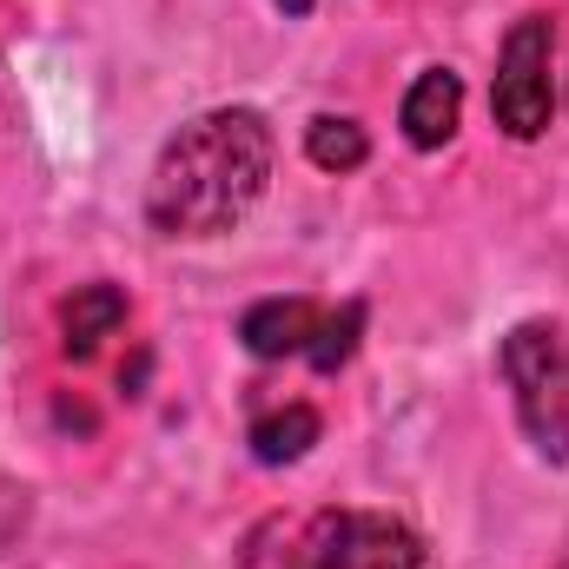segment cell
I'll return each mask as SVG.
<instances>
[{
    "mask_svg": "<svg viewBox=\"0 0 569 569\" xmlns=\"http://www.w3.org/2000/svg\"><path fill=\"white\" fill-rule=\"evenodd\" d=\"M272 179V127L252 107H212L186 120L152 179H146V219L166 239H219L232 232Z\"/></svg>",
    "mask_w": 569,
    "mask_h": 569,
    "instance_id": "6da1fadb",
    "label": "cell"
},
{
    "mask_svg": "<svg viewBox=\"0 0 569 569\" xmlns=\"http://www.w3.org/2000/svg\"><path fill=\"white\" fill-rule=\"evenodd\" d=\"M239 569H425V543L385 510H284L246 537Z\"/></svg>",
    "mask_w": 569,
    "mask_h": 569,
    "instance_id": "7a4b0ae2",
    "label": "cell"
},
{
    "mask_svg": "<svg viewBox=\"0 0 569 569\" xmlns=\"http://www.w3.org/2000/svg\"><path fill=\"white\" fill-rule=\"evenodd\" d=\"M503 378L517 398V425L543 457H569V331L563 325H517L503 338Z\"/></svg>",
    "mask_w": 569,
    "mask_h": 569,
    "instance_id": "3957f363",
    "label": "cell"
},
{
    "mask_svg": "<svg viewBox=\"0 0 569 569\" xmlns=\"http://www.w3.org/2000/svg\"><path fill=\"white\" fill-rule=\"evenodd\" d=\"M550 53H557V27L543 13L517 20L503 33V53H497V87H490V113L510 140H543L550 133V107H557V87H550Z\"/></svg>",
    "mask_w": 569,
    "mask_h": 569,
    "instance_id": "277c9868",
    "label": "cell"
},
{
    "mask_svg": "<svg viewBox=\"0 0 569 569\" xmlns=\"http://www.w3.org/2000/svg\"><path fill=\"white\" fill-rule=\"evenodd\" d=\"M318 318H325V311H318L311 298H266V305H252V311L239 318V338H246L252 358H298V351H311Z\"/></svg>",
    "mask_w": 569,
    "mask_h": 569,
    "instance_id": "5b68a950",
    "label": "cell"
},
{
    "mask_svg": "<svg viewBox=\"0 0 569 569\" xmlns=\"http://www.w3.org/2000/svg\"><path fill=\"white\" fill-rule=\"evenodd\" d=\"M405 140L418 146V152H437V146L457 133V120H463V80L450 73V67H430L411 80V93H405Z\"/></svg>",
    "mask_w": 569,
    "mask_h": 569,
    "instance_id": "8992f818",
    "label": "cell"
},
{
    "mask_svg": "<svg viewBox=\"0 0 569 569\" xmlns=\"http://www.w3.org/2000/svg\"><path fill=\"white\" fill-rule=\"evenodd\" d=\"M127 325V291L120 284H80L67 305H60V331H67V351L87 358L100 338H113Z\"/></svg>",
    "mask_w": 569,
    "mask_h": 569,
    "instance_id": "52a82bcc",
    "label": "cell"
},
{
    "mask_svg": "<svg viewBox=\"0 0 569 569\" xmlns=\"http://www.w3.org/2000/svg\"><path fill=\"white\" fill-rule=\"evenodd\" d=\"M252 457L259 463H298L311 443H318V411L311 405H279V411H266L259 425H252Z\"/></svg>",
    "mask_w": 569,
    "mask_h": 569,
    "instance_id": "ba28073f",
    "label": "cell"
},
{
    "mask_svg": "<svg viewBox=\"0 0 569 569\" xmlns=\"http://www.w3.org/2000/svg\"><path fill=\"white\" fill-rule=\"evenodd\" d=\"M305 159H311L318 172H358V166L371 159V140H365L358 120H345V113H318V120L305 127Z\"/></svg>",
    "mask_w": 569,
    "mask_h": 569,
    "instance_id": "9c48e42d",
    "label": "cell"
},
{
    "mask_svg": "<svg viewBox=\"0 0 569 569\" xmlns=\"http://www.w3.org/2000/svg\"><path fill=\"white\" fill-rule=\"evenodd\" d=\"M358 331H365V305L325 311V318H318V338H311V351H305V358H311L318 371H338V365L358 351Z\"/></svg>",
    "mask_w": 569,
    "mask_h": 569,
    "instance_id": "30bf717a",
    "label": "cell"
},
{
    "mask_svg": "<svg viewBox=\"0 0 569 569\" xmlns=\"http://www.w3.org/2000/svg\"><path fill=\"white\" fill-rule=\"evenodd\" d=\"M272 7H284V13H311V0H272Z\"/></svg>",
    "mask_w": 569,
    "mask_h": 569,
    "instance_id": "8fae6325",
    "label": "cell"
}]
</instances>
